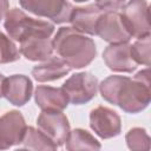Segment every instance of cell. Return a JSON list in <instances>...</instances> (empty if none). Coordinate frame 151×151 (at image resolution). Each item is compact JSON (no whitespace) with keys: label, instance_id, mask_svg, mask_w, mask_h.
<instances>
[{"label":"cell","instance_id":"obj_3","mask_svg":"<svg viewBox=\"0 0 151 151\" xmlns=\"http://www.w3.org/2000/svg\"><path fill=\"white\" fill-rule=\"evenodd\" d=\"M4 19V27L8 37L14 41L21 42L32 37L51 38L54 33V25L52 22L28 17L18 7L8 9Z\"/></svg>","mask_w":151,"mask_h":151},{"label":"cell","instance_id":"obj_11","mask_svg":"<svg viewBox=\"0 0 151 151\" xmlns=\"http://www.w3.org/2000/svg\"><path fill=\"white\" fill-rule=\"evenodd\" d=\"M103 59L106 66L113 72L131 73L137 68V64L131 54V44H110L103 52Z\"/></svg>","mask_w":151,"mask_h":151},{"label":"cell","instance_id":"obj_22","mask_svg":"<svg viewBox=\"0 0 151 151\" xmlns=\"http://www.w3.org/2000/svg\"><path fill=\"white\" fill-rule=\"evenodd\" d=\"M98 8L103 12H109V11H118L122 9L123 6L125 5V1H119V0H113V1H96L94 2Z\"/></svg>","mask_w":151,"mask_h":151},{"label":"cell","instance_id":"obj_2","mask_svg":"<svg viewBox=\"0 0 151 151\" xmlns=\"http://www.w3.org/2000/svg\"><path fill=\"white\" fill-rule=\"evenodd\" d=\"M52 45L53 52L70 68L79 70L86 67L97 55L94 40L71 26L60 27L52 39Z\"/></svg>","mask_w":151,"mask_h":151},{"label":"cell","instance_id":"obj_10","mask_svg":"<svg viewBox=\"0 0 151 151\" xmlns=\"http://www.w3.org/2000/svg\"><path fill=\"white\" fill-rule=\"evenodd\" d=\"M90 126L101 139H110L120 134L122 119L112 109L98 106L90 112Z\"/></svg>","mask_w":151,"mask_h":151},{"label":"cell","instance_id":"obj_20","mask_svg":"<svg viewBox=\"0 0 151 151\" xmlns=\"http://www.w3.org/2000/svg\"><path fill=\"white\" fill-rule=\"evenodd\" d=\"M151 39L150 35L137 39L133 44H131V54L137 65H151Z\"/></svg>","mask_w":151,"mask_h":151},{"label":"cell","instance_id":"obj_6","mask_svg":"<svg viewBox=\"0 0 151 151\" xmlns=\"http://www.w3.org/2000/svg\"><path fill=\"white\" fill-rule=\"evenodd\" d=\"M20 6L27 12L47 18L54 24H64L70 20L73 5L61 0H20Z\"/></svg>","mask_w":151,"mask_h":151},{"label":"cell","instance_id":"obj_16","mask_svg":"<svg viewBox=\"0 0 151 151\" xmlns=\"http://www.w3.org/2000/svg\"><path fill=\"white\" fill-rule=\"evenodd\" d=\"M71 68L58 57H52L41 64H38L32 68L33 78L39 83L54 81L58 80L66 74H68Z\"/></svg>","mask_w":151,"mask_h":151},{"label":"cell","instance_id":"obj_24","mask_svg":"<svg viewBox=\"0 0 151 151\" xmlns=\"http://www.w3.org/2000/svg\"><path fill=\"white\" fill-rule=\"evenodd\" d=\"M5 76L0 73V98L4 97V84H5Z\"/></svg>","mask_w":151,"mask_h":151},{"label":"cell","instance_id":"obj_17","mask_svg":"<svg viewBox=\"0 0 151 151\" xmlns=\"http://www.w3.org/2000/svg\"><path fill=\"white\" fill-rule=\"evenodd\" d=\"M67 151H100L101 144L88 131L84 129H74L70 131L66 139Z\"/></svg>","mask_w":151,"mask_h":151},{"label":"cell","instance_id":"obj_21","mask_svg":"<svg viewBox=\"0 0 151 151\" xmlns=\"http://www.w3.org/2000/svg\"><path fill=\"white\" fill-rule=\"evenodd\" d=\"M20 52L14 41L0 31V64H9L19 60Z\"/></svg>","mask_w":151,"mask_h":151},{"label":"cell","instance_id":"obj_5","mask_svg":"<svg viewBox=\"0 0 151 151\" xmlns=\"http://www.w3.org/2000/svg\"><path fill=\"white\" fill-rule=\"evenodd\" d=\"M122 19L131 38H144L150 35L149 4L142 0H131L125 2L122 8Z\"/></svg>","mask_w":151,"mask_h":151},{"label":"cell","instance_id":"obj_4","mask_svg":"<svg viewBox=\"0 0 151 151\" xmlns=\"http://www.w3.org/2000/svg\"><path fill=\"white\" fill-rule=\"evenodd\" d=\"M73 105H83L92 100L98 91V79L90 72H78L66 79L61 86Z\"/></svg>","mask_w":151,"mask_h":151},{"label":"cell","instance_id":"obj_1","mask_svg":"<svg viewBox=\"0 0 151 151\" xmlns=\"http://www.w3.org/2000/svg\"><path fill=\"white\" fill-rule=\"evenodd\" d=\"M101 98L119 106L126 113H138L151 101V81L149 67L138 71L133 78L109 76L98 84Z\"/></svg>","mask_w":151,"mask_h":151},{"label":"cell","instance_id":"obj_23","mask_svg":"<svg viewBox=\"0 0 151 151\" xmlns=\"http://www.w3.org/2000/svg\"><path fill=\"white\" fill-rule=\"evenodd\" d=\"M8 9H9V2L7 0H0V21L5 18Z\"/></svg>","mask_w":151,"mask_h":151},{"label":"cell","instance_id":"obj_8","mask_svg":"<svg viewBox=\"0 0 151 151\" xmlns=\"http://www.w3.org/2000/svg\"><path fill=\"white\" fill-rule=\"evenodd\" d=\"M27 125L22 113L18 110L5 112L0 117V151H5L22 143Z\"/></svg>","mask_w":151,"mask_h":151},{"label":"cell","instance_id":"obj_25","mask_svg":"<svg viewBox=\"0 0 151 151\" xmlns=\"http://www.w3.org/2000/svg\"><path fill=\"white\" fill-rule=\"evenodd\" d=\"M14 151H29V150H28V149H25V147H24V149H17V150H14Z\"/></svg>","mask_w":151,"mask_h":151},{"label":"cell","instance_id":"obj_12","mask_svg":"<svg viewBox=\"0 0 151 151\" xmlns=\"http://www.w3.org/2000/svg\"><path fill=\"white\" fill-rule=\"evenodd\" d=\"M33 83L28 76L12 74L5 79L4 97L14 106H24L32 97Z\"/></svg>","mask_w":151,"mask_h":151},{"label":"cell","instance_id":"obj_9","mask_svg":"<svg viewBox=\"0 0 151 151\" xmlns=\"http://www.w3.org/2000/svg\"><path fill=\"white\" fill-rule=\"evenodd\" d=\"M96 35L110 44L129 42L131 35L125 28L122 14L118 11L103 12L96 25Z\"/></svg>","mask_w":151,"mask_h":151},{"label":"cell","instance_id":"obj_18","mask_svg":"<svg viewBox=\"0 0 151 151\" xmlns=\"http://www.w3.org/2000/svg\"><path fill=\"white\" fill-rule=\"evenodd\" d=\"M29 151H57V144L33 126H27L22 143Z\"/></svg>","mask_w":151,"mask_h":151},{"label":"cell","instance_id":"obj_13","mask_svg":"<svg viewBox=\"0 0 151 151\" xmlns=\"http://www.w3.org/2000/svg\"><path fill=\"white\" fill-rule=\"evenodd\" d=\"M101 13L103 11L94 2L86 6H76L72 9L68 22L72 28L83 34L96 35V25Z\"/></svg>","mask_w":151,"mask_h":151},{"label":"cell","instance_id":"obj_7","mask_svg":"<svg viewBox=\"0 0 151 151\" xmlns=\"http://www.w3.org/2000/svg\"><path fill=\"white\" fill-rule=\"evenodd\" d=\"M38 130L52 139L57 146L65 144L70 134V123L63 111L44 110L37 118Z\"/></svg>","mask_w":151,"mask_h":151},{"label":"cell","instance_id":"obj_19","mask_svg":"<svg viewBox=\"0 0 151 151\" xmlns=\"http://www.w3.org/2000/svg\"><path fill=\"white\" fill-rule=\"evenodd\" d=\"M125 142L130 151H150L151 139L145 129H130L125 134Z\"/></svg>","mask_w":151,"mask_h":151},{"label":"cell","instance_id":"obj_14","mask_svg":"<svg viewBox=\"0 0 151 151\" xmlns=\"http://www.w3.org/2000/svg\"><path fill=\"white\" fill-rule=\"evenodd\" d=\"M34 100L41 111H63L68 105V98L61 87H52L47 85L37 86L34 92Z\"/></svg>","mask_w":151,"mask_h":151},{"label":"cell","instance_id":"obj_15","mask_svg":"<svg viewBox=\"0 0 151 151\" xmlns=\"http://www.w3.org/2000/svg\"><path fill=\"white\" fill-rule=\"evenodd\" d=\"M19 52L27 60L46 61L53 57L52 38L32 37L20 42Z\"/></svg>","mask_w":151,"mask_h":151}]
</instances>
